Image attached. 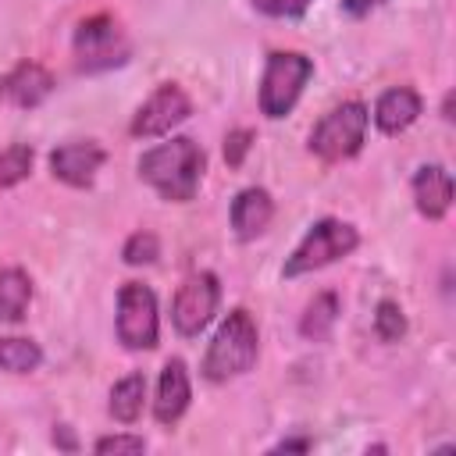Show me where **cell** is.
I'll list each match as a JSON object with an SVG mask.
<instances>
[{"label": "cell", "instance_id": "1", "mask_svg": "<svg viewBox=\"0 0 456 456\" xmlns=\"http://www.w3.org/2000/svg\"><path fill=\"white\" fill-rule=\"evenodd\" d=\"M203 171H207V153L189 135L160 142L139 157V178L150 182L171 203H189L203 182Z\"/></svg>", "mask_w": 456, "mask_h": 456}, {"label": "cell", "instance_id": "2", "mask_svg": "<svg viewBox=\"0 0 456 456\" xmlns=\"http://www.w3.org/2000/svg\"><path fill=\"white\" fill-rule=\"evenodd\" d=\"M256 353H260V331H256V321L249 310L235 306L224 324L217 328L207 356H203V378L207 381H228L235 374H246L253 363H256Z\"/></svg>", "mask_w": 456, "mask_h": 456}, {"label": "cell", "instance_id": "3", "mask_svg": "<svg viewBox=\"0 0 456 456\" xmlns=\"http://www.w3.org/2000/svg\"><path fill=\"white\" fill-rule=\"evenodd\" d=\"M360 246V232L349 224V221H338V217H321L306 235L303 242L292 249V256L285 260V278H299V274H310V271H321L342 256H349L353 249Z\"/></svg>", "mask_w": 456, "mask_h": 456}, {"label": "cell", "instance_id": "4", "mask_svg": "<svg viewBox=\"0 0 456 456\" xmlns=\"http://www.w3.org/2000/svg\"><path fill=\"white\" fill-rule=\"evenodd\" d=\"M363 135H367V107L360 100H346L314 125L310 153H317L324 164H338L360 153Z\"/></svg>", "mask_w": 456, "mask_h": 456}, {"label": "cell", "instance_id": "5", "mask_svg": "<svg viewBox=\"0 0 456 456\" xmlns=\"http://www.w3.org/2000/svg\"><path fill=\"white\" fill-rule=\"evenodd\" d=\"M314 75V61L296 53V50H274L267 53V64H264V78H260V114L264 118H285L306 78Z\"/></svg>", "mask_w": 456, "mask_h": 456}, {"label": "cell", "instance_id": "6", "mask_svg": "<svg viewBox=\"0 0 456 456\" xmlns=\"http://www.w3.org/2000/svg\"><path fill=\"white\" fill-rule=\"evenodd\" d=\"M75 64L78 71H107L128 61V39L110 14H93L75 28Z\"/></svg>", "mask_w": 456, "mask_h": 456}, {"label": "cell", "instance_id": "7", "mask_svg": "<svg viewBox=\"0 0 456 456\" xmlns=\"http://www.w3.org/2000/svg\"><path fill=\"white\" fill-rule=\"evenodd\" d=\"M160 338L157 296L142 281H125L118 292V342L125 349H153Z\"/></svg>", "mask_w": 456, "mask_h": 456}, {"label": "cell", "instance_id": "8", "mask_svg": "<svg viewBox=\"0 0 456 456\" xmlns=\"http://www.w3.org/2000/svg\"><path fill=\"white\" fill-rule=\"evenodd\" d=\"M217 299H221V285H217V278L210 271L189 274L178 285L175 303H171V321H175L178 335H185V338L200 335L210 324V317L217 310Z\"/></svg>", "mask_w": 456, "mask_h": 456}, {"label": "cell", "instance_id": "9", "mask_svg": "<svg viewBox=\"0 0 456 456\" xmlns=\"http://www.w3.org/2000/svg\"><path fill=\"white\" fill-rule=\"evenodd\" d=\"M189 114H192V100L185 96V89L175 86V82H164V86H157V89L150 93V100L135 110L128 132H132L135 139H157V135H167L175 125H182Z\"/></svg>", "mask_w": 456, "mask_h": 456}, {"label": "cell", "instance_id": "10", "mask_svg": "<svg viewBox=\"0 0 456 456\" xmlns=\"http://www.w3.org/2000/svg\"><path fill=\"white\" fill-rule=\"evenodd\" d=\"M103 160H107L103 146L93 142V139H82V142H64V146H57V150L50 153V171H53V178H61L64 185L86 189V185L96 178V171H100Z\"/></svg>", "mask_w": 456, "mask_h": 456}, {"label": "cell", "instance_id": "11", "mask_svg": "<svg viewBox=\"0 0 456 456\" xmlns=\"http://www.w3.org/2000/svg\"><path fill=\"white\" fill-rule=\"evenodd\" d=\"M50 93H53V75L36 61H21L0 78V100L21 110L39 107Z\"/></svg>", "mask_w": 456, "mask_h": 456}, {"label": "cell", "instance_id": "12", "mask_svg": "<svg viewBox=\"0 0 456 456\" xmlns=\"http://www.w3.org/2000/svg\"><path fill=\"white\" fill-rule=\"evenodd\" d=\"M189 399H192L189 370H185V363L175 356V360L164 363L160 381H157V399H153V417H157V424H164V428L178 424L182 413L189 410Z\"/></svg>", "mask_w": 456, "mask_h": 456}, {"label": "cell", "instance_id": "13", "mask_svg": "<svg viewBox=\"0 0 456 456\" xmlns=\"http://www.w3.org/2000/svg\"><path fill=\"white\" fill-rule=\"evenodd\" d=\"M413 203L428 221H442L452 207V175L442 164H424L413 175Z\"/></svg>", "mask_w": 456, "mask_h": 456}, {"label": "cell", "instance_id": "14", "mask_svg": "<svg viewBox=\"0 0 456 456\" xmlns=\"http://www.w3.org/2000/svg\"><path fill=\"white\" fill-rule=\"evenodd\" d=\"M420 96H417V89H410V86H395V89H385L381 96H378V103H374V125L385 132V135H399V132H406L417 118H420Z\"/></svg>", "mask_w": 456, "mask_h": 456}, {"label": "cell", "instance_id": "15", "mask_svg": "<svg viewBox=\"0 0 456 456\" xmlns=\"http://www.w3.org/2000/svg\"><path fill=\"white\" fill-rule=\"evenodd\" d=\"M271 217H274V200H271V192L260 189V185H249V189H242V192L232 200V228H235V235H239L242 242L256 239V235L271 224Z\"/></svg>", "mask_w": 456, "mask_h": 456}, {"label": "cell", "instance_id": "16", "mask_svg": "<svg viewBox=\"0 0 456 456\" xmlns=\"http://www.w3.org/2000/svg\"><path fill=\"white\" fill-rule=\"evenodd\" d=\"M28 299H32V281L21 267H4L0 271V321H11L18 324L28 310Z\"/></svg>", "mask_w": 456, "mask_h": 456}, {"label": "cell", "instance_id": "17", "mask_svg": "<svg viewBox=\"0 0 456 456\" xmlns=\"http://www.w3.org/2000/svg\"><path fill=\"white\" fill-rule=\"evenodd\" d=\"M142 399H146V374L132 370L125 374L114 388H110V417L121 424H135L142 413Z\"/></svg>", "mask_w": 456, "mask_h": 456}, {"label": "cell", "instance_id": "18", "mask_svg": "<svg viewBox=\"0 0 456 456\" xmlns=\"http://www.w3.org/2000/svg\"><path fill=\"white\" fill-rule=\"evenodd\" d=\"M335 321H338V296H335V292H317V296L306 303V314H303V321H299V331H303V338H310V342H324V338L331 335Z\"/></svg>", "mask_w": 456, "mask_h": 456}, {"label": "cell", "instance_id": "19", "mask_svg": "<svg viewBox=\"0 0 456 456\" xmlns=\"http://www.w3.org/2000/svg\"><path fill=\"white\" fill-rule=\"evenodd\" d=\"M39 363H43V349H39L32 338H21V335L0 338V370L32 374Z\"/></svg>", "mask_w": 456, "mask_h": 456}, {"label": "cell", "instance_id": "20", "mask_svg": "<svg viewBox=\"0 0 456 456\" xmlns=\"http://www.w3.org/2000/svg\"><path fill=\"white\" fill-rule=\"evenodd\" d=\"M32 171V146L25 142H11L0 150V189H11L18 182H25Z\"/></svg>", "mask_w": 456, "mask_h": 456}, {"label": "cell", "instance_id": "21", "mask_svg": "<svg viewBox=\"0 0 456 456\" xmlns=\"http://www.w3.org/2000/svg\"><path fill=\"white\" fill-rule=\"evenodd\" d=\"M374 331L381 342H399L406 335V314L395 299H381L374 310Z\"/></svg>", "mask_w": 456, "mask_h": 456}, {"label": "cell", "instance_id": "22", "mask_svg": "<svg viewBox=\"0 0 456 456\" xmlns=\"http://www.w3.org/2000/svg\"><path fill=\"white\" fill-rule=\"evenodd\" d=\"M160 256V239L153 232H135L128 235V242L121 246V260L128 267H139V264H153Z\"/></svg>", "mask_w": 456, "mask_h": 456}, {"label": "cell", "instance_id": "23", "mask_svg": "<svg viewBox=\"0 0 456 456\" xmlns=\"http://www.w3.org/2000/svg\"><path fill=\"white\" fill-rule=\"evenodd\" d=\"M249 146H253V132L249 128H232L224 135V160H228V167H239L246 160Z\"/></svg>", "mask_w": 456, "mask_h": 456}, {"label": "cell", "instance_id": "24", "mask_svg": "<svg viewBox=\"0 0 456 456\" xmlns=\"http://www.w3.org/2000/svg\"><path fill=\"white\" fill-rule=\"evenodd\" d=\"M93 449L96 452H142L146 438L142 435H107V438H96Z\"/></svg>", "mask_w": 456, "mask_h": 456}, {"label": "cell", "instance_id": "25", "mask_svg": "<svg viewBox=\"0 0 456 456\" xmlns=\"http://www.w3.org/2000/svg\"><path fill=\"white\" fill-rule=\"evenodd\" d=\"M253 7L271 18H299L310 7V0H253Z\"/></svg>", "mask_w": 456, "mask_h": 456}, {"label": "cell", "instance_id": "26", "mask_svg": "<svg viewBox=\"0 0 456 456\" xmlns=\"http://www.w3.org/2000/svg\"><path fill=\"white\" fill-rule=\"evenodd\" d=\"M53 445L64 449V452H75V449H78V442H75V435H71L68 424H57V428H53Z\"/></svg>", "mask_w": 456, "mask_h": 456}, {"label": "cell", "instance_id": "27", "mask_svg": "<svg viewBox=\"0 0 456 456\" xmlns=\"http://www.w3.org/2000/svg\"><path fill=\"white\" fill-rule=\"evenodd\" d=\"M385 0H342V7L353 14V18H363V14H370L374 7H381Z\"/></svg>", "mask_w": 456, "mask_h": 456}, {"label": "cell", "instance_id": "28", "mask_svg": "<svg viewBox=\"0 0 456 456\" xmlns=\"http://www.w3.org/2000/svg\"><path fill=\"white\" fill-rule=\"evenodd\" d=\"M310 449V438H285L274 445V452H306Z\"/></svg>", "mask_w": 456, "mask_h": 456}, {"label": "cell", "instance_id": "29", "mask_svg": "<svg viewBox=\"0 0 456 456\" xmlns=\"http://www.w3.org/2000/svg\"><path fill=\"white\" fill-rule=\"evenodd\" d=\"M442 118H445V121H452V93L442 100Z\"/></svg>", "mask_w": 456, "mask_h": 456}]
</instances>
